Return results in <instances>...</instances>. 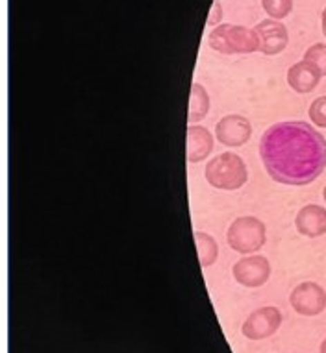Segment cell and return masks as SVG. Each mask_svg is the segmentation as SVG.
Here are the masks:
<instances>
[{
    "label": "cell",
    "instance_id": "obj_4",
    "mask_svg": "<svg viewBox=\"0 0 326 353\" xmlns=\"http://www.w3.org/2000/svg\"><path fill=\"white\" fill-rule=\"evenodd\" d=\"M227 241L228 246L238 254L249 255L260 252L267 241L265 224L256 216H239L228 228Z\"/></svg>",
    "mask_w": 326,
    "mask_h": 353
},
{
    "label": "cell",
    "instance_id": "obj_12",
    "mask_svg": "<svg viewBox=\"0 0 326 353\" xmlns=\"http://www.w3.org/2000/svg\"><path fill=\"white\" fill-rule=\"evenodd\" d=\"M213 150V137L202 126H187V161L200 163Z\"/></svg>",
    "mask_w": 326,
    "mask_h": 353
},
{
    "label": "cell",
    "instance_id": "obj_1",
    "mask_svg": "<svg viewBox=\"0 0 326 353\" xmlns=\"http://www.w3.org/2000/svg\"><path fill=\"white\" fill-rule=\"evenodd\" d=\"M260 157L276 183L308 185L326 168V139L308 122H278L262 135Z\"/></svg>",
    "mask_w": 326,
    "mask_h": 353
},
{
    "label": "cell",
    "instance_id": "obj_9",
    "mask_svg": "<svg viewBox=\"0 0 326 353\" xmlns=\"http://www.w3.org/2000/svg\"><path fill=\"white\" fill-rule=\"evenodd\" d=\"M252 135L251 122L241 115H227L217 122L215 137L221 145L228 148H238L249 143Z\"/></svg>",
    "mask_w": 326,
    "mask_h": 353
},
{
    "label": "cell",
    "instance_id": "obj_17",
    "mask_svg": "<svg viewBox=\"0 0 326 353\" xmlns=\"http://www.w3.org/2000/svg\"><path fill=\"white\" fill-rule=\"evenodd\" d=\"M309 121L317 128H326V97H319L311 102L308 110Z\"/></svg>",
    "mask_w": 326,
    "mask_h": 353
},
{
    "label": "cell",
    "instance_id": "obj_8",
    "mask_svg": "<svg viewBox=\"0 0 326 353\" xmlns=\"http://www.w3.org/2000/svg\"><path fill=\"white\" fill-rule=\"evenodd\" d=\"M254 32L260 41V52L265 56H276V54L284 52L287 47V28L276 19H265L262 23L254 26Z\"/></svg>",
    "mask_w": 326,
    "mask_h": 353
},
{
    "label": "cell",
    "instance_id": "obj_16",
    "mask_svg": "<svg viewBox=\"0 0 326 353\" xmlns=\"http://www.w3.org/2000/svg\"><path fill=\"white\" fill-rule=\"evenodd\" d=\"M304 59L314 63L320 70V74L326 76V45L323 43H315L304 52Z\"/></svg>",
    "mask_w": 326,
    "mask_h": 353
},
{
    "label": "cell",
    "instance_id": "obj_5",
    "mask_svg": "<svg viewBox=\"0 0 326 353\" xmlns=\"http://www.w3.org/2000/svg\"><path fill=\"white\" fill-rule=\"evenodd\" d=\"M289 303L303 316H317L325 311L326 290L315 281H304L293 289Z\"/></svg>",
    "mask_w": 326,
    "mask_h": 353
},
{
    "label": "cell",
    "instance_id": "obj_7",
    "mask_svg": "<svg viewBox=\"0 0 326 353\" xmlns=\"http://www.w3.org/2000/svg\"><path fill=\"white\" fill-rule=\"evenodd\" d=\"M236 281L249 289H256L267 283L271 276V263L263 255H249L239 259L232 268Z\"/></svg>",
    "mask_w": 326,
    "mask_h": 353
},
{
    "label": "cell",
    "instance_id": "obj_2",
    "mask_svg": "<svg viewBox=\"0 0 326 353\" xmlns=\"http://www.w3.org/2000/svg\"><path fill=\"white\" fill-rule=\"evenodd\" d=\"M204 178L215 189L221 191H236L243 187L249 180V170L247 165L238 154L233 152H224L213 157L204 170Z\"/></svg>",
    "mask_w": 326,
    "mask_h": 353
},
{
    "label": "cell",
    "instance_id": "obj_10",
    "mask_svg": "<svg viewBox=\"0 0 326 353\" xmlns=\"http://www.w3.org/2000/svg\"><path fill=\"white\" fill-rule=\"evenodd\" d=\"M295 228L303 237H323L326 233V208H320L317 203L304 205L295 216Z\"/></svg>",
    "mask_w": 326,
    "mask_h": 353
},
{
    "label": "cell",
    "instance_id": "obj_18",
    "mask_svg": "<svg viewBox=\"0 0 326 353\" xmlns=\"http://www.w3.org/2000/svg\"><path fill=\"white\" fill-rule=\"evenodd\" d=\"M221 19H222V8L221 4H219V0H215V2H213V6H211L210 17H208L206 24H208V26H215V24L221 23Z\"/></svg>",
    "mask_w": 326,
    "mask_h": 353
},
{
    "label": "cell",
    "instance_id": "obj_3",
    "mask_svg": "<svg viewBox=\"0 0 326 353\" xmlns=\"http://www.w3.org/2000/svg\"><path fill=\"white\" fill-rule=\"evenodd\" d=\"M208 45L221 54H252L260 50L254 30L239 24H219L208 35Z\"/></svg>",
    "mask_w": 326,
    "mask_h": 353
},
{
    "label": "cell",
    "instance_id": "obj_6",
    "mask_svg": "<svg viewBox=\"0 0 326 353\" xmlns=\"http://www.w3.org/2000/svg\"><path fill=\"white\" fill-rule=\"evenodd\" d=\"M282 325V313L276 307H262L251 313L245 320L243 335L251 341H263L267 336H273Z\"/></svg>",
    "mask_w": 326,
    "mask_h": 353
},
{
    "label": "cell",
    "instance_id": "obj_15",
    "mask_svg": "<svg viewBox=\"0 0 326 353\" xmlns=\"http://www.w3.org/2000/svg\"><path fill=\"white\" fill-rule=\"evenodd\" d=\"M262 6L271 19L282 21L293 10V0H262Z\"/></svg>",
    "mask_w": 326,
    "mask_h": 353
},
{
    "label": "cell",
    "instance_id": "obj_19",
    "mask_svg": "<svg viewBox=\"0 0 326 353\" xmlns=\"http://www.w3.org/2000/svg\"><path fill=\"white\" fill-rule=\"evenodd\" d=\"M320 26H323V34L326 37V8L323 10V19H320Z\"/></svg>",
    "mask_w": 326,
    "mask_h": 353
},
{
    "label": "cell",
    "instance_id": "obj_21",
    "mask_svg": "<svg viewBox=\"0 0 326 353\" xmlns=\"http://www.w3.org/2000/svg\"><path fill=\"white\" fill-rule=\"evenodd\" d=\"M323 198H325V203H326V185H325V189H323Z\"/></svg>",
    "mask_w": 326,
    "mask_h": 353
},
{
    "label": "cell",
    "instance_id": "obj_11",
    "mask_svg": "<svg viewBox=\"0 0 326 353\" xmlns=\"http://www.w3.org/2000/svg\"><path fill=\"white\" fill-rule=\"evenodd\" d=\"M320 78H323L320 70L314 63L306 61V59L291 65L289 70H287V83H289V87L295 93L300 94L315 91V87L319 85Z\"/></svg>",
    "mask_w": 326,
    "mask_h": 353
},
{
    "label": "cell",
    "instance_id": "obj_13",
    "mask_svg": "<svg viewBox=\"0 0 326 353\" xmlns=\"http://www.w3.org/2000/svg\"><path fill=\"white\" fill-rule=\"evenodd\" d=\"M210 111V94L204 89L200 83H193L191 94H189V113H187V121L191 122L202 121L204 117Z\"/></svg>",
    "mask_w": 326,
    "mask_h": 353
},
{
    "label": "cell",
    "instance_id": "obj_20",
    "mask_svg": "<svg viewBox=\"0 0 326 353\" xmlns=\"http://www.w3.org/2000/svg\"><path fill=\"white\" fill-rule=\"evenodd\" d=\"M320 353H326V339L320 342Z\"/></svg>",
    "mask_w": 326,
    "mask_h": 353
},
{
    "label": "cell",
    "instance_id": "obj_14",
    "mask_svg": "<svg viewBox=\"0 0 326 353\" xmlns=\"http://www.w3.org/2000/svg\"><path fill=\"white\" fill-rule=\"evenodd\" d=\"M195 244H197L200 267H211L217 261V255H219V246H217L215 239L211 237V235H208V233L195 232Z\"/></svg>",
    "mask_w": 326,
    "mask_h": 353
}]
</instances>
